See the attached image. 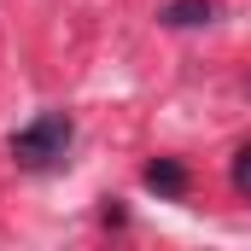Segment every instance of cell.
<instances>
[{
  "label": "cell",
  "instance_id": "1",
  "mask_svg": "<svg viewBox=\"0 0 251 251\" xmlns=\"http://www.w3.org/2000/svg\"><path fill=\"white\" fill-rule=\"evenodd\" d=\"M70 140H76V123L64 111H41L35 123H24L12 134V158H18V170L47 176V170H59L64 158H70Z\"/></svg>",
  "mask_w": 251,
  "mask_h": 251
},
{
  "label": "cell",
  "instance_id": "2",
  "mask_svg": "<svg viewBox=\"0 0 251 251\" xmlns=\"http://www.w3.org/2000/svg\"><path fill=\"white\" fill-rule=\"evenodd\" d=\"M210 18H216V0H170V6L158 12L164 29H199V24H210Z\"/></svg>",
  "mask_w": 251,
  "mask_h": 251
},
{
  "label": "cell",
  "instance_id": "3",
  "mask_svg": "<svg viewBox=\"0 0 251 251\" xmlns=\"http://www.w3.org/2000/svg\"><path fill=\"white\" fill-rule=\"evenodd\" d=\"M146 187L164 193V199H181V193H187V170H181L176 158H152V164H146Z\"/></svg>",
  "mask_w": 251,
  "mask_h": 251
},
{
  "label": "cell",
  "instance_id": "4",
  "mask_svg": "<svg viewBox=\"0 0 251 251\" xmlns=\"http://www.w3.org/2000/svg\"><path fill=\"white\" fill-rule=\"evenodd\" d=\"M234 187L251 199V146H240V152H234Z\"/></svg>",
  "mask_w": 251,
  "mask_h": 251
}]
</instances>
